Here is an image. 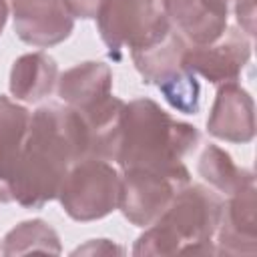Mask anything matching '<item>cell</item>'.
<instances>
[{"label": "cell", "instance_id": "1", "mask_svg": "<svg viewBox=\"0 0 257 257\" xmlns=\"http://www.w3.org/2000/svg\"><path fill=\"white\" fill-rule=\"evenodd\" d=\"M88 157V137L80 114L48 102L30 112L28 133L16 161L12 199L38 211L58 197L60 185L72 163Z\"/></svg>", "mask_w": 257, "mask_h": 257}, {"label": "cell", "instance_id": "2", "mask_svg": "<svg viewBox=\"0 0 257 257\" xmlns=\"http://www.w3.org/2000/svg\"><path fill=\"white\" fill-rule=\"evenodd\" d=\"M201 135L195 124L179 120L153 98L124 102L114 163L122 169H151L191 179L183 159L195 153Z\"/></svg>", "mask_w": 257, "mask_h": 257}, {"label": "cell", "instance_id": "3", "mask_svg": "<svg viewBox=\"0 0 257 257\" xmlns=\"http://www.w3.org/2000/svg\"><path fill=\"white\" fill-rule=\"evenodd\" d=\"M223 199L211 187L189 183L177 191L169 207L145 227L133 245V255H215Z\"/></svg>", "mask_w": 257, "mask_h": 257}, {"label": "cell", "instance_id": "4", "mask_svg": "<svg viewBox=\"0 0 257 257\" xmlns=\"http://www.w3.org/2000/svg\"><path fill=\"white\" fill-rule=\"evenodd\" d=\"M187 44L189 42L177 32V28L169 24L151 42L131 50V58L143 82L157 86L177 112L197 114L201 86L197 76L183 62Z\"/></svg>", "mask_w": 257, "mask_h": 257}, {"label": "cell", "instance_id": "5", "mask_svg": "<svg viewBox=\"0 0 257 257\" xmlns=\"http://www.w3.org/2000/svg\"><path fill=\"white\" fill-rule=\"evenodd\" d=\"M120 173L110 161L84 157L70 165L58 191L64 213L78 223L98 221L118 209Z\"/></svg>", "mask_w": 257, "mask_h": 257}, {"label": "cell", "instance_id": "6", "mask_svg": "<svg viewBox=\"0 0 257 257\" xmlns=\"http://www.w3.org/2000/svg\"><path fill=\"white\" fill-rule=\"evenodd\" d=\"M94 20L114 62L122 60L124 50L151 42L171 24L161 0H102Z\"/></svg>", "mask_w": 257, "mask_h": 257}, {"label": "cell", "instance_id": "7", "mask_svg": "<svg viewBox=\"0 0 257 257\" xmlns=\"http://www.w3.org/2000/svg\"><path fill=\"white\" fill-rule=\"evenodd\" d=\"M191 179L151 171V169H122L118 209L137 227H149L169 207L179 189Z\"/></svg>", "mask_w": 257, "mask_h": 257}, {"label": "cell", "instance_id": "8", "mask_svg": "<svg viewBox=\"0 0 257 257\" xmlns=\"http://www.w3.org/2000/svg\"><path fill=\"white\" fill-rule=\"evenodd\" d=\"M251 38L237 26H227L225 32L209 44H187L183 62L193 72L211 84L237 80L251 60Z\"/></svg>", "mask_w": 257, "mask_h": 257}, {"label": "cell", "instance_id": "9", "mask_svg": "<svg viewBox=\"0 0 257 257\" xmlns=\"http://www.w3.org/2000/svg\"><path fill=\"white\" fill-rule=\"evenodd\" d=\"M16 36L36 48L64 42L74 30V16L64 0H10Z\"/></svg>", "mask_w": 257, "mask_h": 257}, {"label": "cell", "instance_id": "10", "mask_svg": "<svg viewBox=\"0 0 257 257\" xmlns=\"http://www.w3.org/2000/svg\"><path fill=\"white\" fill-rule=\"evenodd\" d=\"M255 183H249L223 201L219 227L215 233V255H255Z\"/></svg>", "mask_w": 257, "mask_h": 257}, {"label": "cell", "instance_id": "11", "mask_svg": "<svg viewBox=\"0 0 257 257\" xmlns=\"http://www.w3.org/2000/svg\"><path fill=\"white\" fill-rule=\"evenodd\" d=\"M207 133L219 141L247 145L255 137V102L253 96L237 82H223L207 118Z\"/></svg>", "mask_w": 257, "mask_h": 257}, {"label": "cell", "instance_id": "12", "mask_svg": "<svg viewBox=\"0 0 257 257\" xmlns=\"http://www.w3.org/2000/svg\"><path fill=\"white\" fill-rule=\"evenodd\" d=\"M163 10L177 32L189 44L217 40L229 18L231 0H161Z\"/></svg>", "mask_w": 257, "mask_h": 257}, {"label": "cell", "instance_id": "13", "mask_svg": "<svg viewBox=\"0 0 257 257\" xmlns=\"http://www.w3.org/2000/svg\"><path fill=\"white\" fill-rule=\"evenodd\" d=\"M56 90L66 106L84 110L112 94V70L98 60L78 62L58 76Z\"/></svg>", "mask_w": 257, "mask_h": 257}, {"label": "cell", "instance_id": "14", "mask_svg": "<svg viewBox=\"0 0 257 257\" xmlns=\"http://www.w3.org/2000/svg\"><path fill=\"white\" fill-rule=\"evenodd\" d=\"M30 124V110L0 94V203H12V179Z\"/></svg>", "mask_w": 257, "mask_h": 257}, {"label": "cell", "instance_id": "15", "mask_svg": "<svg viewBox=\"0 0 257 257\" xmlns=\"http://www.w3.org/2000/svg\"><path fill=\"white\" fill-rule=\"evenodd\" d=\"M56 80H58L56 60L50 54L38 50V52L22 54L12 62L8 88L16 100L34 104L46 98L54 90Z\"/></svg>", "mask_w": 257, "mask_h": 257}, {"label": "cell", "instance_id": "16", "mask_svg": "<svg viewBox=\"0 0 257 257\" xmlns=\"http://www.w3.org/2000/svg\"><path fill=\"white\" fill-rule=\"evenodd\" d=\"M197 171L213 191L225 197L233 195L235 191H239L249 183H255V173L251 169L239 167L227 151L211 143L205 145V149L201 151Z\"/></svg>", "mask_w": 257, "mask_h": 257}, {"label": "cell", "instance_id": "17", "mask_svg": "<svg viewBox=\"0 0 257 257\" xmlns=\"http://www.w3.org/2000/svg\"><path fill=\"white\" fill-rule=\"evenodd\" d=\"M54 253L62 251L58 233L42 219H30L18 223L2 239L4 255H26V253Z\"/></svg>", "mask_w": 257, "mask_h": 257}, {"label": "cell", "instance_id": "18", "mask_svg": "<svg viewBox=\"0 0 257 257\" xmlns=\"http://www.w3.org/2000/svg\"><path fill=\"white\" fill-rule=\"evenodd\" d=\"M231 2H233L237 24L249 38H253L255 36V0H231Z\"/></svg>", "mask_w": 257, "mask_h": 257}, {"label": "cell", "instance_id": "19", "mask_svg": "<svg viewBox=\"0 0 257 257\" xmlns=\"http://www.w3.org/2000/svg\"><path fill=\"white\" fill-rule=\"evenodd\" d=\"M68 12L74 18H82V20H90L96 16L102 0H64Z\"/></svg>", "mask_w": 257, "mask_h": 257}, {"label": "cell", "instance_id": "20", "mask_svg": "<svg viewBox=\"0 0 257 257\" xmlns=\"http://www.w3.org/2000/svg\"><path fill=\"white\" fill-rule=\"evenodd\" d=\"M78 253H88V255H94V253H124V249L110 243L108 239H90L86 245L72 251V255H78Z\"/></svg>", "mask_w": 257, "mask_h": 257}, {"label": "cell", "instance_id": "21", "mask_svg": "<svg viewBox=\"0 0 257 257\" xmlns=\"http://www.w3.org/2000/svg\"><path fill=\"white\" fill-rule=\"evenodd\" d=\"M6 20H8V4H6V0H0V34L6 26Z\"/></svg>", "mask_w": 257, "mask_h": 257}]
</instances>
